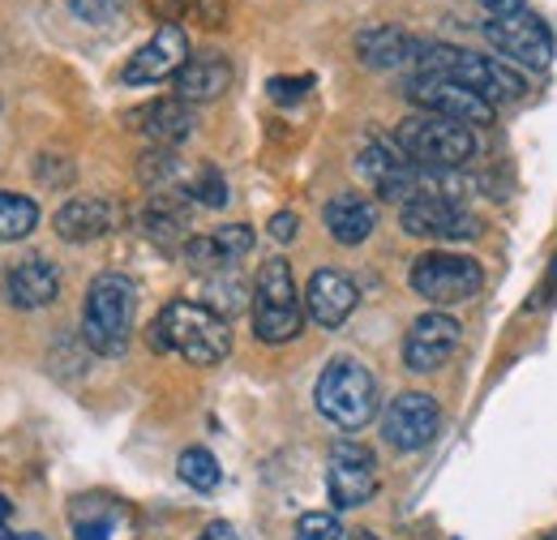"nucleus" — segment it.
<instances>
[{"mask_svg":"<svg viewBox=\"0 0 557 540\" xmlns=\"http://www.w3.org/2000/svg\"><path fill=\"white\" fill-rule=\"evenodd\" d=\"M150 347L154 352H176L189 365H219L232 352V331L219 309H207L198 300H172L154 327H150Z\"/></svg>","mask_w":557,"mask_h":540,"instance_id":"nucleus-1","label":"nucleus"},{"mask_svg":"<svg viewBox=\"0 0 557 540\" xmlns=\"http://www.w3.org/2000/svg\"><path fill=\"white\" fill-rule=\"evenodd\" d=\"M412 73H442V77H455L459 86L476 90L493 108H497V103H515V99H523V90H528L523 73L515 65H502V61L481 57V52H468V48L429 44V39H420Z\"/></svg>","mask_w":557,"mask_h":540,"instance_id":"nucleus-2","label":"nucleus"},{"mask_svg":"<svg viewBox=\"0 0 557 540\" xmlns=\"http://www.w3.org/2000/svg\"><path fill=\"white\" fill-rule=\"evenodd\" d=\"M134 314H138V292L125 274L108 270L90 283L86 309H82V339L99 356H121L134 335Z\"/></svg>","mask_w":557,"mask_h":540,"instance_id":"nucleus-3","label":"nucleus"},{"mask_svg":"<svg viewBox=\"0 0 557 540\" xmlns=\"http://www.w3.org/2000/svg\"><path fill=\"white\" fill-rule=\"evenodd\" d=\"M395 142L417 168H429V172H455L476 155L472 125H459V121H446V116H433V112L408 116L395 130Z\"/></svg>","mask_w":557,"mask_h":540,"instance_id":"nucleus-4","label":"nucleus"},{"mask_svg":"<svg viewBox=\"0 0 557 540\" xmlns=\"http://www.w3.org/2000/svg\"><path fill=\"white\" fill-rule=\"evenodd\" d=\"M313 400H318V412L331 425H339V429H364L377 416V378L360 360L339 356V360H331L322 369Z\"/></svg>","mask_w":557,"mask_h":540,"instance_id":"nucleus-5","label":"nucleus"},{"mask_svg":"<svg viewBox=\"0 0 557 540\" xmlns=\"http://www.w3.org/2000/svg\"><path fill=\"white\" fill-rule=\"evenodd\" d=\"M305 322V305L296 296V279L283 258H271L258 270L253 283V335L262 343H287L300 335Z\"/></svg>","mask_w":557,"mask_h":540,"instance_id":"nucleus-6","label":"nucleus"},{"mask_svg":"<svg viewBox=\"0 0 557 540\" xmlns=\"http://www.w3.org/2000/svg\"><path fill=\"white\" fill-rule=\"evenodd\" d=\"M485 283L481 262L463 258V254H424L412 262V287L429 305H459L468 296H476Z\"/></svg>","mask_w":557,"mask_h":540,"instance_id":"nucleus-7","label":"nucleus"},{"mask_svg":"<svg viewBox=\"0 0 557 540\" xmlns=\"http://www.w3.org/2000/svg\"><path fill=\"white\" fill-rule=\"evenodd\" d=\"M356 172L364 176V185L377 194V198H386V202H408V198H417L420 189V172L404 150H399V142H386V137H369L364 146H360V155H356Z\"/></svg>","mask_w":557,"mask_h":540,"instance_id":"nucleus-8","label":"nucleus"},{"mask_svg":"<svg viewBox=\"0 0 557 540\" xmlns=\"http://www.w3.org/2000/svg\"><path fill=\"white\" fill-rule=\"evenodd\" d=\"M399 223L408 236L420 241H476L485 232V223L468 210V206L450 202L442 194H417L399 210Z\"/></svg>","mask_w":557,"mask_h":540,"instance_id":"nucleus-9","label":"nucleus"},{"mask_svg":"<svg viewBox=\"0 0 557 540\" xmlns=\"http://www.w3.org/2000/svg\"><path fill=\"white\" fill-rule=\"evenodd\" d=\"M408 99L420 103L424 112L433 116H446V121H459V125H493V103H485L476 90L459 86L455 77H442V73H412L408 77Z\"/></svg>","mask_w":557,"mask_h":540,"instance_id":"nucleus-10","label":"nucleus"},{"mask_svg":"<svg viewBox=\"0 0 557 540\" xmlns=\"http://www.w3.org/2000/svg\"><path fill=\"white\" fill-rule=\"evenodd\" d=\"M488 44L497 48L502 61H510L515 69H528V73H541L554 61V35L545 30L541 17L532 13H519V17H488L485 22Z\"/></svg>","mask_w":557,"mask_h":540,"instance_id":"nucleus-11","label":"nucleus"},{"mask_svg":"<svg viewBox=\"0 0 557 540\" xmlns=\"http://www.w3.org/2000/svg\"><path fill=\"white\" fill-rule=\"evenodd\" d=\"M326 493L339 511H351L377 493V459L360 442H335L326 459Z\"/></svg>","mask_w":557,"mask_h":540,"instance_id":"nucleus-12","label":"nucleus"},{"mask_svg":"<svg viewBox=\"0 0 557 540\" xmlns=\"http://www.w3.org/2000/svg\"><path fill=\"white\" fill-rule=\"evenodd\" d=\"M437 425H442V407L433 395H420V391H404L382 412V438L404 455L424 451L437 438Z\"/></svg>","mask_w":557,"mask_h":540,"instance_id":"nucleus-13","label":"nucleus"},{"mask_svg":"<svg viewBox=\"0 0 557 540\" xmlns=\"http://www.w3.org/2000/svg\"><path fill=\"white\" fill-rule=\"evenodd\" d=\"M189 65V39L176 22H163L150 44H141L138 52L129 57V65L121 69V82L125 86H154V82H168L176 77L181 69Z\"/></svg>","mask_w":557,"mask_h":540,"instance_id":"nucleus-14","label":"nucleus"},{"mask_svg":"<svg viewBox=\"0 0 557 540\" xmlns=\"http://www.w3.org/2000/svg\"><path fill=\"white\" fill-rule=\"evenodd\" d=\"M459 322L455 318H446V314H420L417 322H412V331L404 339V365L412 369V373H433V369H442L455 352H459Z\"/></svg>","mask_w":557,"mask_h":540,"instance_id":"nucleus-15","label":"nucleus"},{"mask_svg":"<svg viewBox=\"0 0 557 540\" xmlns=\"http://www.w3.org/2000/svg\"><path fill=\"white\" fill-rule=\"evenodd\" d=\"M351 309H356V283H351L348 274L335 267L313 270L309 287H305V314H309L318 327L335 331V327L348 322Z\"/></svg>","mask_w":557,"mask_h":540,"instance_id":"nucleus-16","label":"nucleus"},{"mask_svg":"<svg viewBox=\"0 0 557 540\" xmlns=\"http://www.w3.org/2000/svg\"><path fill=\"white\" fill-rule=\"evenodd\" d=\"M249 249H253V228L232 223V228H219L210 236H194L185 245V262L198 270V274H223V270L236 267Z\"/></svg>","mask_w":557,"mask_h":540,"instance_id":"nucleus-17","label":"nucleus"},{"mask_svg":"<svg viewBox=\"0 0 557 540\" xmlns=\"http://www.w3.org/2000/svg\"><path fill=\"white\" fill-rule=\"evenodd\" d=\"M129 125L141 137H150L159 150H176L181 142H189L194 134V112L185 99H154L138 112H129Z\"/></svg>","mask_w":557,"mask_h":540,"instance_id":"nucleus-18","label":"nucleus"},{"mask_svg":"<svg viewBox=\"0 0 557 540\" xmlns=\"http://www.w3.org/2000/svg\"><path fill=\"white\" fill-rule=\"evenodd\" d=\"M420 39H412L399 26H373L356 39V57L369 69H412L417 65Z\"/></svg>","mask_w":557,"mask_h":540,"instance_id":"nucleus-19","label":"nucleus"},{"mask_svg":"<svg viewBox=\"0 0 557 540\" xmlns=\"http://www.w3.org/2000/svg\"><path fill=\"white\" fill-rule=\"evenodd\" d=\"M61 292V274L48 258H26L9 270V300L17 309H44Z\"/></svg>","mask_w":557,"mask_h":540,"instance_id":"nucleus-20","label":"nucleus"},{"mask_svg":"<svg viewBox=\"0 0 557 540\" xmlns=\"http://www.w3.org/2000/svg\"><path fill=\"white\" fill-rule=\"evenodd\" d=\"M232 86V65L223 57H189V65L176 73V99L185 103H210Z\"/></svg>","mask_w":557,"mask_h":540,"instance_id":"nucleus-21","label":"nucleus"},{"mask_svg":"<svg viewBox=\"0 0 557 540\" xmlns=\"http://www.w3.org/2000/svg\"><path fill=\"white\" fill-rule=\"evenodd\" d=\"M322 219H326V232H331L339 245H360V241H369L373 228H377V206L356 198V194H339V198L326 202Z\"/></svg>","mask_w":557,"mask_h":540,"instance_id":"nucleus-22","label":"nucleus"},{"mask_svg":"<svg viewBox=\"0 0 557 540\" xmlns=\"http://www.w3.org/2000/svg\"><path fill=\"white\" fill-rule=\"evenodd\" d=\"M116 223V210L103 202V198H77V202H65L57 210V236L65 241H99L108 236Z\"/></svg>","mask_w":557,"mask_h":540,"instance_id":"nucleus-23","label":"nucleus"},{"mask_svg":"<svg viewBox=\"0 0 557 540\" xmlns=\"http://www.w3.org/2000/svg\"><path fill=\"white\" fill-rule=\"evenodd\" d=\"M141 228H146V236H150L154 245L172 249V245H181V241H185L189 219H185V210L176 206L172 194H154L150 206H146V214H141Z\"/></svg>","mask_w":557,"mask_h":540,"instance_id":"nucleus-24","label":"nucleus"},{"mask_svg":"<svg viewBox=\"0 0 557 540\" xmlns=\"http://www.w3.org/2000/svg\"><path fill=\"white\" fill-rule=\"evenodd\" d=\"M39 228V206L22 194H0V241H22Z\"/></svg>","mask_w":557,"mask_h":540,"instance_id":"nucleus-25","label":"nucleus"},{"mask_svg":"<svg viewBox=\"0 0 557 540\" xmlns=\"http://www.w3.org/2000/svg\"><path fill=\"white\" fill-rule=\"evenodd\" d=\"M176 472H181V480H185L189 489H198V493H214V489H219V480H223L219 459H214L210 451H202V446L185 451V455L176 459Z\"/></svg>","mask_w":557,"mask_h":540,"instance_id":"nucleus-26","label":"nucleus"},{"mask_svg":"<svg viewBox=\"0 0 557 540\" xmlns=\"http://www.w3.org/2000/svg\"><path fill=\"white\" fill-rule=\"evenodd\" d=\"M141 181L150 185V194H172V189H181V163H176V155L172 150H150V155H141Z\"/></svg>","mask_w":557,"mask_h":540,"instance_id":"nucleus-27","label":"nucleus"},{"mask_svg":"<svg viewBox=\"0 0 557 540\" xmlns=\"http://www.w3.org/2000/svg\"><path fill=\"white\" fill-rule=\"evenodd\" d=\"M185 194L194 198V202H202V206H227V181H223V172L214 168V163H202L189 181H185Z\"/></svg>","mask_w":557,"mask_h":540,"instance_id":"nucleus-28","label":"nucleus"},{"mask_svg":"<svg viewBox=\"0 0 557 540\" xmlns=\"http://www.w3.org/2000/svg\"><path fill=\"white\" fill-rule=\"evenodd\" d=\"M296 540H348V537H344V524L331 511H305L296 519Z\"/></svg>","mask_w":557,"mask_h":540,"instance_id":"nucleus-29","label":"nucleus"},{"mask_svg":"<svg viewBox=\"0 0 557 540\" xmlns=\"http://www.w3.org/2000/svg\"><path fill=\"white\" fill-rule=\"evenodd\" d=\"M125 9V0H73V13L82 22H112Z\"/></svg>","mask_w":557,"mask_h":540,"instance_id":"nucleus-30","label":"nucleus"},{"mask_svg":"<svg viewBox=\"0 0 557 540\" xmlns=\"http://www.w3.org/2000/svg\"><path fill=\"white\" fill-rule=\"evenodd\" d=\"M73 540H112V515H82L73 524Z\"/></svg>","mask_w":557,"mask_h":540,"instance_id":"nucleus-31","label":"nucleus"},{"mask_svg":"<svg viewBox=\"0 0 557 540\" xmlns=\"http://www.w3.org/2000/svg\"><path fill=\"white\" fill-rule=\"evenodd\" d=\"M309 86H313V77H275L271 82V99L275 103H296L300 95H309Z\"/></svg>","mask_w":557,"mask_h":540,"instance_id":"nucleus-32","label":"nucleus"},{"mask_svg":"<svg viewBox=\"0 0 557 540\" xmlns=\"http://www.w3.org/2000/svg\"><path fill=\"white\" fill-rule=\"evenodd\" d=\"M296 232H300V219H296L292 210H278L275 219H271V236L283 241V245H287V241H296Z\"/></svg>","mask_w":557,"mask_h":540,"instance_id":"nucleus-33","label":"nucleus"},{"mask_svg":"<svg viewBox=\"0 0 557 540\" xmlns=\"http://www.w3.org/2000/svg\"><path fill=\"white\" fill-rule=\"evenodd\" d=\"M488 17H519L528 13V0H485Z\"/></svg>","mask_w":557,"mask_h":540,"instance_id":"nucleus-34","label":"nucleus"},{"mask_svg":"<svg viewBox=\"0 0 557 540\" xmlns=\"http://www.w3.org/2000/svg\"><path fill=\"white\" fill-rule=\"evenodd\" d=\"M198 540H240V532H236L232 524H210V528Z\"/></svg>","mask_w":557,"mask_h":540,"instance_id":"nucleus-35","label":"nucleus"},{"mask_svg":"<svg viewBox=\"0 0 557 540\" xmlns=\"http://www.w3.org/2000/svg\"><path fill=\"white\" fill-rule=\"evenodd\" d=\"M0 540H44L39 532H0Z\"/></svg>","mask_w":557,"mask_h":540,"instance_id":"nucleus-36","label":"nucleus"},{"mask_svg":"<svg viewBox=\"0 0 557 540\" xmlns=\"http://www.w3.org/2000/svg\"><path fill=\"white\" fill-rule=\"evenodd\" d=\"M9 515H13V506H9V498H0V524H4Z\"/></svg>","mask_w":557,"mask_h":540,"instance_id":"nucleus-37","label":"nucleus"},{"mask_svg":"<svg viewBox=\"0 0 557 540\" xmlns=\"http://www.w3.org/2000/svg\"><path fill=\"white\" fill-rule=\"evenodd\" d=\"M356 540H377L373 532H356Z\"/></svg>","mask_w":557,"mask_h":540,"instance_id":"nucleus-38","label":"nucleus"},{"mask_svg":"<svg viewBox=\"0 0 557 540\" xmlns=\"http://www.w3.org/2000/svg\"><path fill=\"white\" fill-rule=\"evenodd\" d=\"M541 540H557V528H554V532H545V537H541Z\"/></svg>","mask_w":557,"mask_h":540,"instance_id":"nucleus-39","label":"nucleus"}]
</instances>
